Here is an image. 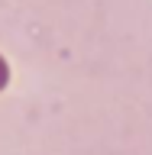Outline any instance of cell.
Segmentation results:
<instances>
[{
	"mask_svg": "<svg viewBox=\"0 0 152 155\" xmlns=\"http://www.w3.org/2000/svg\"><path fill=\"white\" fill-rule=\"evenodd\" d=\"M7 84V65H3V61H0V87Z\"/></svg>",
	"mask_w": 152,
	"mask_h": 155,
	"instance_id": "obj_1",
	"label": "cell"
}]
</instances>
